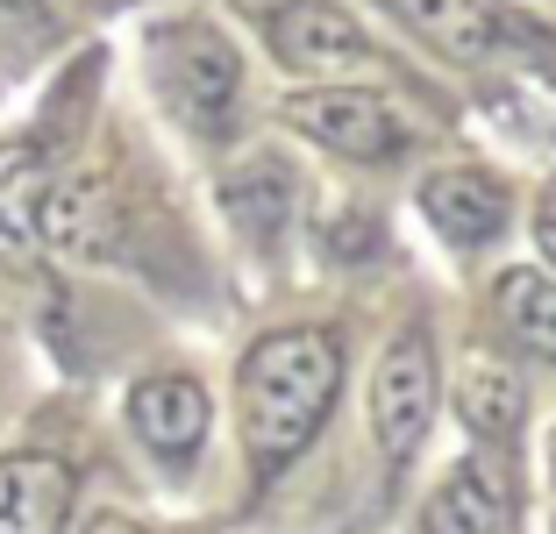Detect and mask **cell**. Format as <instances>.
<instances>
[{
    "label": "cell",
    "mask_w": 556,
    "mask_h": 534,
    "mask_svg": "<svg viewBox=\"0 0 556 534\" xmlns=\"http://www.w3.org/2000/svg\"><path fill=\"white\" fill-rule=\"evenodd\" d=\"M222 207L236 214V228H243V236H278V228H286V207H293V178L278 171V164L229 171V186H222Z\"/></svg>",
    "instance_id": "obj_14"
},
{
    "label": "cell",
    "mask_w": 556,
    "mask_h": 534,
    "mask_svg": "<svg viewBox=\"0 0 556 534\" xmlns=\"http://www.w3.org/2000/svg\"><path fill=\"white\" fill-rule=\"evenodd\" d=\"M286 122L300 136H314L321 150H343V157H393L407 143L400 114L378 93H357V86H314V93L286 100Z\"/></svg>",
    "instance_id": "obj_4"
},
{
    "label": "cell",
    "mask_w": 556,
    "mask_h": 534,
    "mask_svg": "<svg viewBox=\"0 0 556 534\" xmlns=\"http://www.w3.org/2000/svg\"><path fill=\"white\" fill-rule=\"evenodd\" d=\"M336 257H364V250H378V221H364V214H343V221H336Z\"/></svg>",
    "instance_id": "obj_16"
},
{
    "label": "cell",
    "mask_w": 556,
    "mask_h": 534,
    "mask_svg": "<svg viewBox=\"0 0 556 534\" xmlns=\"http://www.w3.org/2000/svg\"><path fill=\"white\" fill-rule=\"evenodd\" d=\"M129 421L157 456H193L200 442H207L214 406L193 378H143V385L129 392Z\"/></svg>",
    "instance_id": "obj_8"
},
{
    "label": "cell",
    "mask_w": 556,
    "mask_h": 534,
    "mask_svg": "<svg viewBox=\"0 0 556 534\" xmlns=\"http://www.w3.org/2000/svg\"><path fill=\"white\" fill-rule=\"evenodd\" d=\"M428 421H435V349L421 335H400L371 378V428L386 463H407L421 449Z\"/></svg>",
    "instance_id": "obj_3"
},
{
    "label": "cell",
    "mask_w": 556,
    "mask_h": 534,
    "mask_svg": "<svg viewBox=\"0 0 556 534\" xmlns=\"http://www.w3.org/2000/svg\"><path fill=\"white\" fill-rule=\"evenodd\" d=\"M0 8H29V0H0Z\"/></svg>",
    "instance_id": "obj_20"
},
{
    "label": "cell",
    "mask_w": 556,
    "mask_h": 534,
    "mask_svg": "<svg viewBox=\"0 0 556 534\" xmlns=\"http://www.w3.org/2000/svg\"><path fill=\"white\" fill-rule=\"evenodd\" d=\"M386 8H393L428 50L464 58V65L500 43V0H386Z\"/></svg>",
    "instance_id": "obj_10"
},
{
    "label": "cell",
    "mask_w": 556,
    "mask_h": 534,
    "mask_svg": "<svg viewBox=\"0 0 556 534\" xmlns=\"http://www.w3.org/2000/svg\"><path fill=\"white\" fill-rule=\"evenodd\" d=\"M36 236H43L50 250H65V257H115V243H122V200H115V186L93 178V171L50 186L43 214H36Z\"/></svg>",
    "instance_id": "obj_6"
},
{
    "label": "cell",
    "mask_w": 556,
    "mask_h": 534,
    "mask_svg": "<svg viewBox=\"0 0 556 534\" xmlns=\"http://www.w3.org/2000/svg\"><path fill=\"white\" fill-rule=\"evenodd\" d=\"M86 534H143V527H136V520H122V513H100Z\"/></svg>",
    "instance_id": "obj_18"
},
{
    "label": "cell",
    "mask_w": 556,
    "mask_h": 534,
    "mask_svg": "<svg viewBox=\"0 0 556 534\" xmlns=\"http://www.w3.org/2000/svg\"><path fill=\"white\" fill-rule=\"evenodd\" d=\"M236 79H243V65H236V50L222 43L214 29L179 22V29L157 36V86H164V100H172V107H179L200 136H222V129H229Z\"/></svg>",
    "instance_id": "obj_2"
},
{
    "label": "cell",
    "mask_w": 556,
    "mask_h": 534,
    "mask_svg": "<svg viewBox=\"0 0 556 534\" xmlns=\"http://www.w3.org/2000/svg\"><path fill=\"white\" fill-rule=\"evenodd\" d=\"M236 8H250V15H257V8H278V0H236Z\"/></svg>",
    "instance_id": "obj_19"
},
{
    "label": "cell",
    "mask_w": 556,
    "mask_h": 534,
    "mask_svg": "<svg viewBox=\"0 0 556 534\" xmlns=\"http://www.w3.org/2000/svg\"><path fill=\"white\" fill-rule=\"evenodd\" d=\"M535 243H542V257L556 264V193H549V200L535 207Z\"/></svg>",
    "instance_id": "obj_17"
},
{
    "label": "cell",
    "mask_w": 556,
    "mask_h": 534,
    "mask_svg": "<svg viewBox=\"0 0 556 534\" xmlns=\"http://www.w3.org/2000/svg\"><path fill=\"white\" fill-rule=\"evenodd\" d=\"M72 506V470L43 449L0 456V534H58Z\"/></svg>",
    "instance_id": "obj_7"
},
{
    "label": "cell",
    "mask_w": 556,
    "mask_h": 534,
    "mask_svg": "<svg viewBox=\"0 0 556 534\" xmlns=\"http://www.w3.org/2000/svg\"><path fill=\"white\" fill-rule=\"evenodd\" d=\"M421 214L450 243H492L507 228V186L485 171H435L421 186Z\"/></svg>",
    "instance_id": "obj_9"
},
{
    "label": "cell",
    "mask_w": 556,
    "mask_h": 534,
    "mask_svg": "<svg viewBox=\"0 0 556 534\" xmlns=\"http://www.w3.org/2000/svg\"><path fill=\"white\" fill-rule=\"evenodd\" d=\"M336 385H343V349L328 328H278L243 356V435L257 470H278L307 449Z\"/></svg>",
    "instance_id": "obj_1"
},
{
    "label": "cell",
    "mask_w": 556,
    "mask_h": 534,
    "mask_svg": "<svg viewBox=\"0 0 556 534\" xmlns=\"http://www.w3.org/2000/svg\"><path fill=\"white\" fill-rule=\"evenodd\" d=\"M271 50H278V65L314 72V79L378 65L371 36H364L343 8H328V0H278L271 8Z\"/></svg>",
    "instance_id": "obj_5"
},
{
    "label": "cell",
    "mask_w": 556,
    "mask_h": 534,
    "mask_svg": "<svg viewBox=\"0 0 556 534\" xmlns=\"http://www.w3.org/2000/svg\"><path fill=\"white\" fill-rule=\"evenodd\" d=\"M50 171L36 143H0V250L36 243V214H43Z\"/></svg>",
    "instance_id": "obj_13"
},
{
    "label": "cell",
    "mask_w": 556,
    "mask_h": 534,
    "mask_svg": "<svg viewBox=\"0 0 556 534\" xmlns=\"http://www.w3.org/2000/svg\"><path fill=\"white\" fill-rule=\"evenodd\" d=\"M492 527H507V485L485 463H464L421 513V534H492Z\"/></svg>",
    "instance_id": "obj_11"
},
{
    "label": "cell",
    "mask_w": 556,
    "mask_h": 534,
    "mask_svg": "<svg viewBox=\"0 0 556 534\" xmlns=\"http://www.w3.org/2000/svg\"><path fill=\"white\" fill-rule=\"evenodd\" d=\"M500 321H507L535 356L556 364V285L542 271H507L500 278Z\"/></svg>",
    "instance_id": "obj_15"
},
{
    "label": "cell",
    "mask_w": 556,
    "mask_h": 534,
    "mask_svg": "<svg viewBox=\"0 0 556 534\" xmlns=\"http://www.w3.org/2000/svg\"><path fill=\"white\" fill-rule=\"evenodd\" d=\"M521 406H528V392H521V378H514V364H500V356H471V364H464L457 414H464L471 435L507 442L514 428H521Z\"/></svg>",
    "instance_id": "obj_12"
}]
</instances>
